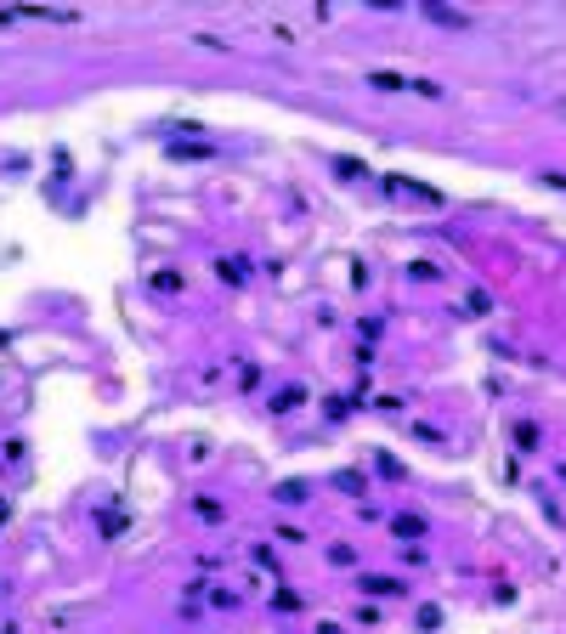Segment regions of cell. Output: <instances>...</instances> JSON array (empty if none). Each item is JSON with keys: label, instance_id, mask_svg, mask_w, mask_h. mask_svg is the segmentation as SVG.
<instances>
[{"label": "cell", "instance_id": "9", "mask_svg": "<svg viewBox=\"0 0 566 634\" xmlns=\"http://www.w3.org/2000/svg\"><path fill=\"white\" fill-rule=\"evenodd\" d=\"M272 606H278V612H300V595H294V589H278Z\"/></svg>", "mask_w": 566, "mask_h": 634}, {"label": "cell", "instance_id": "7", "mask_svg": "<svg viewBox=\"0 0 566 634\" xmlns=\"http://www.w3.org/2000/svg\"><path fill=\"white\" fill-rule=\"evenodd\" d=\"M329 171H334V176H352V182H363V176H368L357 159H329Z\"/></svg>", "mask_w": 566, "mask_h": 634}, {"label": "cell", "instance_id": "6", "mask_svg": "<svg viewBox=\"0 0 566 634\" xmlns=\"http://www.w3.org/2000/svg\"><path fill=\"white\" fill-rule=\"evenodd\" d=\"M300 402H306V391H300V386H289V391H278V397H272V413H283V408H300Z\"/></svg>", "mask_w": 566, "mask_h": 634}, {"label": "cell", "instance_id": "10", "mask_svg": "<svg viewBox=\"0 0 566 634\" xmlns=\"http://www.w3.org/2000/svg\"><path fill=\"white\" fill-rule=\"evenodd\" d=\"M334 487H345V493H363V476H357V470H340V476H334Z\"/></svg>", "mask_w": 566, "mask_h": 634}, {"label": "cell", "instance_id": "5", "mask_svg": "<svg viewBox=\"0 0 566 634\" xmlns=\"http://www.w3.org/2000/svg\"><path fill=\"white\" fill-rule=\"evenodd\" d=\"M374 91H414V79H402V74H374Z\"/></svg>", "mask_w": 566, "mask_h": 634}, {"label": "cell", "instance_id": "3", "mask_svg": "<svg viewBox=\"0 0 566 634\" xmlns=\"http://www.w3.org/2000/svg\"><path fill=\"white\" fill-rule=\"evenodd\" d=\"M193 510H198L204 521H227V510H221V498H210V493H198V498H193Z\"/></svg>", "mask_w": 566, "mask_h": 634}, {"label": "cell", "instance_id": "4", "mask_svg": "<svg viewBox=\"0 0 566 634\" xmlns=\"http://www.w3.org/2000/svg\"><path fill=\"white\" fill-rule=\"evenodd\" d=\"M215 272H221V283H244L249 278V261H215Z\"/></svg>", "mask_w": 566, "mask_h": 634}, {"label": "cell", "instance_id": "12", "mask_svg": "<svg viewBox=\"0 0 566 634\" xmlns=\"http://www.w3.org/2000/svg\"><path fill=\"white\" fill-rule=\"evenodd\" d=\"M544 187H555V193H566V176H555V171H549V176H544Z\"/></svg>", "mask_w": 566, "mask_h": 634}, {"label": "cell", "instance_id": "8", "mask_svg": "<svg viewBox=\"0 0 566 634\" xmlns=\"http://www.w3.org/2000/svg\"><path fill=\"white\" fill-rule=\"evenodd\" d=\"M153 289H164V294H176V289H182V272H153Z\"/></svg>", "mask_w": 566, "mask_h": 634}, {"label": "cell", "instance_id": "1", "mask_svg": "<svg viewBox=\"0 0 566 634\" xmlns=\"http://www.w3.org/2000/svg\"><path fill=\"white\" fill-rule=\"evenodd\" d=\"M419 17H430V23H442V29H464V23H470L464 12H448V6H437V0H430V6H419Z\"/></svg>", "mask_w": 566, "mask_h": 634}, {"label": "cell", "instance_id": "11", "mask_svg": "<svg viewBox=\"0 0 566 634\" xmlns=\"http://www.w3.org/2000/svg\"><path fill=\"white\" fill-rule=\"evenodd\" d=\"M397 532H402V538H414V532H425V521H419V516H397Z\"/></svg>", "mask_w": 566, "mask_h": 634}, {"label": "cell", "instance_id": "2", "mask_svg": "<svg viewBox=\"0 0 566 634\" xmlns=\"http://www.w3.org/2000/svg\"><path fill=\"white\" fill-rule=\"evenodd\" d=\"M363 595H402V583H397V578H374V572H368V578H363Z\"/></svg>", "mask_w": 566, "mask_h": 634}, {"label": "cell", "instance_id": "13", "mask_svg": "<svg viewBox=\"0 0 566 634\" xmlns=\"http://www.w3.org/2000/svg\"><path fill=\"white\" fill-rule=\"evenodd\" d=\"M317 634H340V628H334V623H323V628H317Z\"/></svg>", "mask_w": 566, "mask_h": 634}]
</instances>
